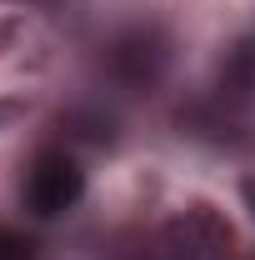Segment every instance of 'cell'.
Masks as SVG:
<instances>
[{
  "label": "cell",
  "instance_id": "1",
  "mask_svg": "<svg viewBox=\"0 0 255 260\" xmlns=\"http://www.w3.org/2000/svg\"><path fill=\"white\" fill-rule=\"evenodd\" d=\"M180 135L215 150L255 145V25L240 30L210 65V80L175 110Z\"/></svg>",
  "mask_w": 255,
  "mask_h": 260
},
{
  "label": "cell",
  "instance_id": "2",
  "mask_svg": "<svg viewBox=\"0 0 255 260\" xmlns=\"http://www.w3.org/2000/svg\"><path fill=\"white\" fill-rule=\"evenodd\" d=\"M100 260H240V235L215 200H185L160 220L110 230Z\"/></svg>",
  "mask_w": 255,
  "mask_h": 260
},
{
  "label": "cell",
  "instance_id": "3",
  "mask_svg": "<svg viewBox=\"0 0 255 260\" xmlns=\"http://www.w3.org/2000/svg\"><path fill=\"white\" fill-rule=\"evenodd\" d=\"M95 70L100 80L115 90V95H155L160 85L170 80L175 70V35L165 20L155 15H135V20H120L115 30L100 40L95 50Z\"/></svg>",
  "mask_w": 255,
  "mask_h": 260
},
{
  "label": "cell",
  "instance_id": "4",
  "mask_svg": "<svg viewBox=\"0 0 255 260\" xmlns=\"http://www.w3.org/2000/svg\"><path fill=\"white\" fill-rule=\"evenodd\" d=\"M90 190V170L80 160V150H70L60 140H40L25 165H20V185H15V200L25 210V220H60L70 215Z\"/></svg>",
  "mask_w": 255,
  "mask_h": 260
},
{
  "label": "cell",
  "instance_id": "5",
  "mask_svg": "<svg viewBox=\"0 0 255 260\" xmlns=\"http://www.w3.org/2000/svg\"><path fill=\"white\" fill-rule=\"evenodd\" d=\"M50 140H60L70 150H115L120 145V120L115 110H105L100 100H85V105H65L60 115L50 120Z\"/></svg>",
  "mask_w": 255,
  "mask_h": 260
},
{
  "label": "cell",
  "instance_id": "6",
  "mask_svg": "<svg viewBox=\"0 0 255 260\" xmlns=\"http://www.w3.org/2000/svg\"><path fill=\"white\" fill-rule=\"evenodd\" d=\"M0 5H10V10H30V15H45V20H55V25H75V20H85V15H90V0H0Z\"/></svg>",
  "mask_w": 255,
  "mask_h": 260
},
{
  "label": "cell",
  "instance_id": "7",
  "mask_svg": "<svg viewBox=\"0 0 255 260\" xmlns=\"http://www.w3.org/2000/svg\"><path fill=\"white\" fill-rule=\"evenodd\" d=\"M0 260H40V240L25 225L0 220Z\"/></svg>",
  "mask_w": 255,
  "mask_h": 260
},
{
  "label": "cell",
  "instance_id": "8",
  "mask_svg": "<svg viewBox=\"0 0 255 260\" xmlns=\"http://www.w3.org/2000/svg\"><path fill=\"white\" fill-rule=\"evenodd\" d=\"M240 205L250 210V220H255V170H250V175H240Z\"/></svg>",
  "mask_w": 255,
  "mask_h": 260
},
{
  "label": "cell",
  "instance_id": "9",
  "mask_svg": "<svg viewBox=\"0 0 255 260\" xmlns=\"http://www.w3.org/2000/svg\"><path fill=\"white\" fill-rule=\"evenodd\" d=\"M15 35H20L15 20H0V50H10V45H15Z\"/></svg>",
  "mask_w": 255,
  "mask_h": 260
}]
</instances>
